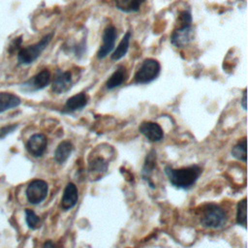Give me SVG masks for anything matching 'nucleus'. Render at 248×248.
I'll list each match as a JSON object with an SVG mask.
<instances>
[{"instance_id":"obj_18","label":"nucleus","mask_w":248,"mask_h":248,"mask_svg":"<svg viewBox=\"0 0 248 248\" xmlns=\"http://www.w3.org/2000/svg\"><path fill=\"white\" fill-rule=\"evenodd\" d=\"M155 167H156V151L152 149L147 153L142 170H141V175L143 179H145L152 188H154V185L150 180V174L152 173Z\"/></svg>"},{"instance_id":"obj_5","label":"nucleus","mask_w":248,"mask_h":248,"mask_svg":"<svg viewBox=\"0 0 248 248\" xmlns=\"http://www.w3.org/2000/svg\"><path fill=\"white\" fill-rule=\"evenodd\" d=\"M195 38V27L193 23H178L170 37V44L177 47L182 48L188 46Z\"/></svg>"},{"instance_id":"obj_28","label":"nucleus","mask_w":248,"mask_h":248,"mask_svg":"<svg viewBox=\"0 0 248 248\" xmlns=\"http://www.w3.org/2000/svg\"><path fill=\"white\" fill-rule=\"evenodd\" d=\"M42 248H55V244L51 240H46L44 242Z\"/></svg>"},{"instance_id":"obj_13","label":"nucleus","mask_w":248,"mask_h":248,"mask_svg":"<svg viewBox=\"0 0 248 248\" xmlns=\"http://www.w3.org/2000/svg\"><path fill=\"white\" fill-rule=\"evenodd\" d=\"M78 200V193L77 186L73 182L67 183L61 198V208L65 211L72 209L77 204Z\"/></svg>"},{"instance_id":"obj_3","label":"nucleus","mask_w":248,"mask_h":248,"mask_svg":"<svg viewBox=\"0 0 248 248\" xmlns=\"http://www.w3.org/2000/svg\"><path fill=\"white\" fill-rule=\"evenodd\" d=\"M227 214L225 210L216 203H207L203 205L200 217L201 224L203 227L217 229L226 223Z\"/></svg>"},{"instance_id":"obj_21","label":"nucleus","mask_w":248,"mask_h":248,"mask_svg":"<svg viewBox=\"0 0 248 248\" xmlns=\"http://www.w3.org/2000/svg\"><path fill=\"white\" fill-rule=\"evenodd\" d=\"M232 155L236 158L237 160H240L244 163H246V138L239 140L236 144L233 145L232 148Z\"/></svg>"},{"instance_id":"obj_16","label":"nucleus","mask_w":248,"mask_h":248,"mask_svg":"<svg viewBox=\"0 0 248 248\" xmlns=\"http://www.w3.org/2000/svg\"><path fill=\"white\" fill-rule=\"evenodd\" d=\"M126 79V69L124 66H118L115 71L108 78L105 82L106 88L108 90H113L123 84Z\"/></svg>"},{"instance_id":"obj_20","label":"nucleus","mask_w":248,"mask_h":248,"mask_svg":"<svg viewBox=\"0 0 248 248\" xmlns=\"http://www.w3.org/2000/svg\"><path fill=\"white\" fill-rule=\"evenodd\" d=\"M21 103L20 98L10 92H0V112L16 108Z\"/></svg>"},{"instance_id":"obj_17","label":"nucleus","mask_w":248,"mask_h":248,"mask_svg":"<svg viewBox=\"0 0 248 248\" xmlns=\"http://www.w3.org/2000/svg\"><path fill=\"white\" fill-rule=\"evenodd\" d=\"M74 151V144L72 141L65 140H62L56 147L54 151V160L58 164H64L69 157L71 156L72 152Z\"/></svg>"},{"instance_id":"obj_9","label":"nucleus","mask_w":248,"mask_h":248,"mask_svg":"<svg viewBox=\"0 0 248 248\" xmlns=\"http://www.w3.org/2000/svg\"><path fill=\"white\" fill-rule=\"evenodd\" d=\"M51 79L50 72L47 69H44L27 81L21 84L22 88L26 91H37L46 87Z\"/></svg>"},{"instance_id":"obj_8","label":"nucleus","mask_w":248,"mask_h":248,"mask_svg":"<svg viewBox=\"0 0 248 248\" xmlns=\"http://www.w3.org/2000/svg\"><path fill=\"white\" fill-rule=\"evenodd\" d=\"M73 83V75L71 71L57 70L51 83V90L55 94H62L69 91Z\"/></svg>"},{"instance_id":"obj_14","label":"nucleus","mask_w":248,"mask_h":248,"mask_svg":"<svg viewBox=\"0 0 248 248\" xmlns=\"http://www.w3.org/2000/svg\"><path fill=\"white\" fill-rule=\"evenodd\" d=\"M108 163L103 156H94L88 162V171L95 178H101L108 170Z\"/></svg>"},{"instance_id":"obj_10","label":"nucleus","mask_w":248,"mask_h":248,"mask_svg":"<svg viewBox=\"0 0 248 248\" xmlns=\"http://www.w3.org/2000/svg\"><path fill=\"white\" fill-rule=\"evenodd\" d=\"M140 133L149 141L158 142L164 138V131L162 127L152 121H143L139 126Z\"/></svg>"},{"instance_id":"obj_7","label":"nucleus","mask_w":248,"mask_h":248,"mask_svg":"<svg viewBox=\"0 0 248 248\" xmlns=\"http://www.w3.org/2000/svg\"><path fill=\"white\" fill-rule=\"evenodd\" d=\"M48 185L43 179L32 180L26 188L27 201L32 204L41 203L47 196Z\"/></svg>"},{"instance_id":"obj_11","label":"nucleus","mask_w":248,"mask_h":248,"mask_svg":"<svg viewBox=\"0 0 248 248\" xmlns=\"http://www.w3.org/2000/svg\"><path fill=\"white\" fill-rule=\"evenodd\" d=\"M47 146V139L44 134L38 133L32 135L26 143L28 152L34 157H41L45 153Z\"/></svg>"},{"instance_id":"obj_24","label":"nucleus","mask_w":248,"mask_h":248,"mask_svg":"<svg viewBox=\"0 0 248 248\" xmlns=\"http://www.w3.org/2000/svg\"><path fill=\"white\" fill-rule=\"evenodd\" d=\"M71 49L77 58L82 57L86 51V37H83L80 42L74 45Z\"/></svg>"},{"instance_id":"obj_25","label":"nucleus","mask_w":248,"mask_h":248,"mask_svg":"<svg viewBox=\"0 0 248 248\" xmlns=\"http://www.w3.org/2000/svg\"><path fill=\"white\" fill-rule=\"evenodd\" d=\"M16 127H17L16 124L8 125V126H5V127H2V128L0 129V138H3V137H5V136H7V135L10 134L11 132H13Z\"/></svg>"},{"instance_id":"obj_23","label":"nucleus","mask_w":248,"mask_h":248,"mask_svg":"<svg viewBox=\"0 0 248 248\" xmlns=\"http://www.w3.org/2000/svg\"><path fill=\"white\" fill-rule=\"evenodd\" d=\"M25 221L27 226L32 230L39 228L41 224L40 217L31 209H25Z\"/></svg>"},{"instance_id":"obj_22","label":"nucleus","mask_w":248,"mask_h":248,"mask_svg":"<svg viewBox=\"0 0 248 248\" xmlns=\"http://www.w3.org/2000/svg\"><path fill=\"white\" fill-rule=\"evenodd\" d=\"M246 198L238 202L236 206V223L242 227H246Z\"/></svg>"},{"instance_id":"obj_6","label":"nucleus","mask_w":248,"mask_h":248,"mask_svg":"<svg viewBox=\"0 0 248 248\" xmlns=\"http://www.w3.org/2000/svg\"><path fill=\"white\" fill-rule=\"evenodd\" d=\"M116 39H117V30L115 26L112 24L108 25L103 31L102 45L100 46L96 53V56L98 59H104L113 51L115 47Z\"/></svg>"},{"instance_id":"obj_12","label":"nucleus","mask_w":248,"mask_h":248,"mask_svg":"<svg viewBox=\"0 0 248 248\" xmlns=\"http://www.w3.org/2000/svg\"><path fill=\"white\" fill-rule=\"evenodd\" d=\"M89 97L85 92H79L67 99L64 107L62 108V113H73L85 108L88 104Z\"/></svg>"},{"instance_id":"obj_19","label":"nucleus","mask_w":248,"mask_h":248,"mask_svg":"<svg viewBox=\"0 0 248 248\" xmlns=\"http://www.w3.org/2000/svg\"><path fill=\"white\" fill-rule=\"evenodd\" d=\"M145 1L146 0H113V3L117 10L130 14L139 12Z\"/></svg>"},{"instance_id":"obj_2","label":"nucleus","mask_w":248,"mask_h":248,"mask_svg":"<svg viewBox=\"0 0 248 248\" xmlns=\"http://www.w3.org/2000/svg\"><path fill=\"white\" fill-rule=\"evenodd\" d=\"M53 35H54V32L47 33L36 44L25 46V47H21L17 52V60L19 64L30 65L34 61H36L38 57L42 54V52L49 45Z\"/></svg>"},{"instance_id":"obj_1","label":"nucleus","mask_w":248,"mask_h":248,"mask_svg":"<svg viewBox=\"0 0 248 248\" xmlns=\"http://www.w3.org/2000/svg\"><path fill=\"white\" fill-rule=\"evenodd\" d=\"M164 171L172 186L183 190L190 189L202 174V169L199 165H191L180 169H173L167 166Z\"/></svg>"},{"instance_id":"obj_4","label":"nucleus","mask_w":248,"mask_h":248,"mask_svg":"<svg viewBox=\"0 0 248 248\" xmlns=\"http://www.w3.org/2000/svg\"><path fill=\"white\" fill-rule=\"evenodd\" d=\"M161 72V65L154 58H145L134 75V83L148 84L155 80Z\"/></svg>"},{"instance_id":"obj_15","label":"nucleus","mask_w":248,"mask_h":248,"mask_svg":"<svg viewBox=\"0 0 248 248\" xmlns=\"http://www.w3.org/2000/svg\"><path fill=\"white\" fill-rule=\"evenodd\" d=\"M131 38H132V32L130 30H128L123 38L121 39V41L118 43V45L116 46V47L113 49V51L110 54V59L112 61H118L120 59H122L128 52L129 50V46H130V42H131Z\"/></svg>"},{"instance_id":"obj_27","label":"nucleus","mask_w":248,"mask_h":248,"mask_svg":"<svg viewBox=\"0 0 248 248\" xmlns=\"http://www.w3.org/2000/svg\"><path fill=\"white\" fill-rule=\"evenodd\" d=\"M240 104L242 106V108L244 110H246V88H244L243 90V94H242V99L240 101Z\"/></svg>"},{"instance_id":"obj_26","label":"nucleus","mask_w":248,"mask_h":248,"mask_svg":"<svg viewBox=\"0 0 248 248\" xmlns=\"http://www.w3.org/2000/svg\"><path fill=\"white\" fill-rule=\"evenodd\" d=\"M20 44H21V37L20 38H16V40L13 41V43H12L10 48H9V51L10 52H14L16 49H18V46H20Z\"/></svg>"}]
</instances>
